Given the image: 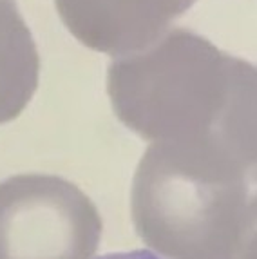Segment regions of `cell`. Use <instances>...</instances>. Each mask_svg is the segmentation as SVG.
I'll return each mask as SVG.
<instances>
[{
	"mask_svg": "<svg viewBox=\"0 0 257 259\" xmlns=\"http://www.w3.org/2000/svg\"><path fill=\"white\" fill-rule=\"evenodd\" d=\"M252 64L176 27L109 64L116 118L147 142L212 143L223 151Z\"/></svg>",
	"mask_w": 257,
	"mask_h": 259,
	"instance_id": "6da1fadb",
	"label": "cell"
},
{
	"mask_svg": "<svg viewBox=\"0 0 257 259\" xmlns=\"http://www.w3.org/2000/svg\"><path fill=\"white\" fill-rule=\"evenodd\" d=\"M248 182L212 143L154 142L134 172V229L165 259H237Z\"/></svg>",
	"mask_w": 257,
	"mask_h": 259,
	"instance_id": "7a4b0ae2",
	"label": "cell"
},
{
	"mask_svg": "<svg viewBox=\"0 0 257 259\" xmlns=\"http://www.w3.org/2000/svg\"><path fill=\"white\" fill-rule=\"evenodd\" d=\"M102 218L91 198L55 174L0 182V259H93Z\"/></svg>",
	"mask_w": 257,
	"mask_h": 259,
	"instance_id": "3957f363",
	"label": "cell"
},
{
	"mask_svg": "<svg viewBox=\"0 0 257 259\" xmlns=\"http://www.w3.org/2000/svg\"><path fill=\"white\" fill-rule=\"evenodd\" d=\"M197 0H55L58 17L80 44L123 56L161 38Z\"/></svg>",
	"mask_w": 257,
	"mask_h": 259,
	"instance_id": "277c9868",
	"label": "cell"
},
{
	"mask_svg": "<svg viewBox=\"0 0 257 259\" xmlns=\"http://www.w3.org/2000/svg\"><path fill=\"white\" fill-rule=\"evenodd\" d=\"M38 80L40 55L17 0H0V125L24 112Z\"/></svg>",
	"mask_w": 257,
	"mask_h": 259,
	"instance_id": "5b68a950",
	"label": "cell"
},
{
	"mask_svg": "<svg viewBox=\"0 0 257 259\" xmlns=\"http://www.w3.org/2000/svg\"><path fill=\"white\" fill-rule=\"evenodd\" d=\"M237 259H257V194L250 199L244 214Z\"/></svg>",
	"mask_w": 257,
	"mask_h": 259,
	"instance_id": "8992f818",
	"label": "cell"
},
{
	"mask_svg": "<svg viewBox=\"0 0 257 259\" xmlns=\"http://www.w3.org/2000/svg\"><path fill=\"white\" fill-rule=\"evenodd\" d=\"M98 259H161L149 250H131V252H114V254H105Z\"/></svg>",
	"mask_w": 257,
	"mask_h": 259,
	"instance_id": "52a82bcc",
	"label": "cell"
}]
</instances>
